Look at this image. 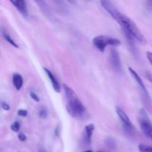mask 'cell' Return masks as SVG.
<instances>
[{
	"label": "cell",
	"mask_w": 152,
	"mask_h": 152,
	"mask_svg": "<svg viewBox=\"0 0 152 152\" xmlns=\"http://www.w3.org/2000/svg\"><path fill=\"white\" fill-rule=\"evenodd\" d=\"M64 91L67 99L66 108L68 114L76 119H86L88 117V112L76 92L71 88L64 84Z\"/></svg>",
	"instance_id": "6da1fadb"
},
{
	"label": "cell",
	"mask_w": 152,
	"mask_h": 152,
	"mask_svg": "<svg viewBox=\"0 0 152 152\" xmlns=\"http://www.w3.org/2000/svg\"><path fill=\"white\" fill-rule=\"evenodd\" d=\"M116 21L122 27L129 40L132 41L134 39H136L141 44H146V39L145 37L140 31L137 25L130 18L121 13Z\"/></svg>",
	"instance_id": "7a4b0ae2"
},
{
	"label": "cell",
	"mask_w": 152,
	"mask_h": 152,
	"mask_svg": "<svg viewBox=\"0 0 152 152\" xmlns=\"http://www.w3.org/2000/svg\"><path fill=\"white\" fill-rule=\"evenodd\" d=\"M92 42L96 49L102 53L105 51L108 45H111L112 47H119L121 45V42L119 39L105 35L97 36L93 39Z\"/></svg>",
	"instance_id": "3957f363"
},
{
	"label": "cell",
	"mask_w": 152,
	"mask_h": 152,
	"mask_svg": "<svg viewBox=\"0 0 152 152\" xmlns=\"http://www.w3.org/2000/svg\"><path fill=\"white\" fill-rule=\"evenodd\" d=\"M138 121H139L140 127L142 133L148 139L152 140V123L146 111L144 108H141L140 110Z\"/></svg>",
	"instance_id": "277c9868"
},
{
	"label": "cell",
	"mask_w": 152,
	"mask_h": 152,
	"mask_svg": "<svg viewBox=\"0 0 152 152\" xmlns=\"http://www.w3.org/2000/svg\"><path fill=\"white\" fill-rule=\"evenodd\" d=\"M101 4H102V7H104L105 10L108 11V13L111 15L113 17V19L117 20V18L120 16L121 13L117 10V8L116 7V6L113 4L111 1H108V0H104V1H100Z\"/></svg>",
	"instance_id": "5b68a950"
},
{
	"label": "cell",
	"mask_w": 152,
	"mask_h": 152,
	"mask_svg": "<svg viewBox=\"0 0 152 152\" xmlns=\"http://www.w3.org/2000/svg\"><path fill=\"white\" fill-rule=\"evenodd\" d=\"M109 59L110 62H111L113 68L115 69L116 71H120L122 68L121 60H120V55H119L117 50H115L114 48H111V50H110Z\"/></svg>",
	"instance_id": "8992f818"
},
{
	"label": "cell",
	"mask_w": 152,
	"mask_h": 152,
	"mask_svg": "<svg viewBox=\"0 0 152 152\" xmlns=\"http://www.w3.org/2000/svg\"><path fill=\"white\" fill-rule=\"evenodd\" d=\"M116 112H117V115L119 116L120 119L121 120V121L123 122V125L126 127L129 128H133V125H132V121H131L130 118H129V116L126 114V113L119 106H116Z\"/></svg>",
	"instance_id": "52a82bcc"
},
{
	"label": "cell",
	"mask_w": 152,
	"mask_h": 152,
	"mask_svg": "<svg viewBox=\"0 0 152 152\" xmlns=\"http://www.w3.org/2000/svg\"><path fill=\"white\" fill-rule=\"evenodd\" d=\"M10 2L15 6L16 9L19 11V13L25 17L28 16V11L27 8L26 2L24 0H11Z\"/></svg>",
	"instance_id": "ba28073f"
},
{
	"label": "cell",
	"mask_w": 152,
	"mask_h": 152,
	"mask_svg": "<svg viewBox=\"0 0 152 152\" xmlns=\"http://www.w3.org/2000/svg\"><path fill=\"white\" fill-rule=\"evenodd\" d=\"M43 69H44L45 72V74H47V76L48 77L49 80H50L52 86H53V89H54L55 91L57 92V93H59L61 91V88H60V85H59L58 80H56V78L54 77V75L52 74L51 71H49L48 68H43Z\"/></svg>",
	"instance_id": "9c48e42d"
},
{
	"label": "cell",
	"mask_w": 152,
	"mask_h": 152,
	"mask_svg": "<svg viewBox=\"0 0 152 152\" xmlns=\"http://www.w3.org/2000/svg\"><path fill=\"white\" fill-rule=\"evenodd\" d=\"M129 72L131 73V74L132 75L133 78L136 80V82L137 83V84L139 85V86L140 87V88L142 89V91H143L144 93L147 95V96H148V93L146 90V88H145V85H144L143 82H142V79H141V77H140L139 74H138L137 73L136 71H135L132 68H129Z\"/></svg>",
	"instance_id": "30bf717a"
},
{
	"label": "cell",
	"mask_w": 152,
	"mask_h": 152,
	"mask_svg": "<svg viewBox=\"0 0 152 152\" xmlns=\"http://www.w3.org/2000/svg\"><path fill=\"white\" fill-rule=\"evenodd\" d=\"M94 129L95 127L93 124L88 125L85 128V141L87 145H90L91 142V137Z\"/></svg>",
	"instance_id": "8fae6325"
},
{
	"label": "cell",
	"mask_w": 152,
	"mask_h": 152,
	"mask_svg": "<svg viewBox=\"0 0 152 152\" xmlns=\"http://www.w3.org/2000/svg\"><path fill=\"white\" fill-rule=\"evenodd\" d=\"M13 83L17 91H19L23 86V79L19 74H14L13 75Z\"/></svg>",
	"instance_id": "7c38bea8"
},
{
	"label": "cell",
	"mask_w": 152,
	"mask_h": 152,
	"mask_svg": "<svg viewBox=\"0 0 152 152\" xmlns=\"http://www.w3.org/2000/svg\"><path fill=\"white\" fill-rule=\"evenodd\" d=\"M3 37H4V39H5L6 41L7 42L10 43V44L11 45H13V47L16 48H19V45H18L16 44V42H14V40H13V39H12L11 37H10V36L9 35V34H7V33H5V32L3 33Z\"/></svg>",
	"instance_id": "4fadbf2b"
},
{
	"label": "cell",
	"mask_w": 152,
	"mask_h": 152,
	"mask_svg": "<svg viewBox=\"0 0 152 152\" xmlns=\"http://www.w3.org/2000/svg\"><path fill=\"white\" fill-rule=\"evenodd\" d=\"M139 151L140 152H152V147L149 145H144V144H140Z\"/></svg>",
	"instance_id": "5bb4252c"
},
{
	"label": "cell",
	"mask_w": 152,
	"mask_h": 152,
	"mask_svg": "<svg viewBox=\"0 0 152 152\" xmlns=\"http://www.w3.org/2000/svg\"><path fill=\"white\" fill-rule=\"evenodd\" d=\"M39 116L42 119H46L48 117V110L45 108H42L40 109L39 112Z\"/></svg>",
	"instance_id": "9a60e30c"
},
{
	"label": "cell",
	"mask_w": 152,
	"mask_h": 152,
	"mask_svg": "<svg viewBox=\"0 0 152 152\" xmlns=\"http://www.w3.org/2000/svg\"><path fill=\"white\" fill-rule=\"evenodd\" d=\"M10 129L13 132H18L19 131V129H20V125H19V122H14L13 124L10 126Z\"/></svg>",
	"instance_id": "2e32d148"
},
{
	"label": "cell",
	"mask_w": 152,
	"mask_h": 152,
	"mask_svg": "<svg viewBox=\"0 0 152 152\" xmlns=\"http://www.w3.org/2000/svg\"><path fill=\"white\" fill-rule=\"evenodd\" d=\"M18 115L20 116V117H25L28 116V111H26V110H23V109H20L17 112Z\"/></svg>",
	"instance_id": "e0dca14e"
},
{
	"label": "cell",
	"mask_w": 152,
	"mask_h": 152,
	"mask_svg": "<svg viewBox=\"0 0 152 152\" xmlns=\"http://www.w3.org/2000/svg\"><path fill=\"white\" fill-rule=\"evenodd\" d=\"M30 96H31V99H32L33 100L36 101V102H39V98L38 97V96H37V95L34 92H33V91L30 92Z\"/></svg>",
	"instance_id": "ac0fdd59"
},
{
	"label": "cell",
	"mask_w": 152,
	"mask_h": 152,
	"mask_svg": "<svg viewBox=\"0 0 152 152\" xmlns=\"http://www.w3.org/2000/svg\"><path fill=\"white\" fill-rule=\"evenodd\" d=\"M18 138H19V140L21 141V142H25V141L27 140L26 135L23 133L19 134V136H18Z\"/></svg>",
	"instance_id": "d6986e66"
},
{
	"label": "cell",
	"mask_w": 152,
	"mask_h": 152,
	"mask_svg": "<svg viewBox=\"0 0 152 152\" xmlns=\"http://www.w3.org/2000/svg\"><path fill=\"white\" fill-rule=\"evenodd\" d=\"M145 77H146V78L148 79V80L152 83V74L151 73L149 72V71H146V72H145Z\"/></svg>",
	"instance_id": "ffe728a7"
},
{
	"label": "cell",
	"mask_w": 152,
	"mask_h": 152,
	"mask_svg": "<svg viewBox=\"0 0 152 152\" xmlns=\"http://www.w3.org/2000/svg\"><path fill=\"white\" fill-rule=\"evenodd\" d=\"M146 56H147V58H148V61H149L150 63L152 65V52H151V51L147 52Z\"/></svg>",
	"instance_id": "44dd1931"
},
{
	"label": "cell",
	"mask_w": 152,
	"mask_h": 152,
	"mask_svg": "<svg viewBox=\"0 0 152 152\" xmlns=\"http://www.w3.org/2000/svg\"><path fill=\"white\" fill-rule=\"evenodd\" d=\"M1 107H2L3 109L5 110V111L10 110V106H9L8 104H7L6 102H2V103H1Z\"/></svg>",
	"instance_id": "7402d4cb"
},
{
	"label": "cell",
	"mask_w": 152,
	"mask_h": 152,
	"mask_svg": "<svg viewBox=\"0 0 152 152\" xmlns=\"http://www.w3.org/2000/svg\"><path fill=\"white\" fill-rule=\"evenodd\" d=\"M55 133H56V136H59V126H57V127H56V132H55Z\"/></svg>",
	"instance_id": "603a6c76"
},
{
	"label": "cell",
	"mask_w": 152,
	"mask_h": 152,
	"mask_svg": "<svg viewBox=\"0 0 152 152\" xmlns=\"http://www.w3.org/2000/svg\"><path fill=\"white\" fill-rule=\"evenodd\" d=\"M39 152H47L45 151V150L44 149V148H41V149L39 150Z\"/></svg>",
	"instance_id": "cb8c5ba5"
},
{
	"label": "cell",
	"mask_w": 152,
	"mask_h": 152,
	"mask_svg": "<svg viewBox=\"0 0 152 152\" xmlns=\"http://www.w3.org/2000/svg\"><path fill=\"white\" fill-rule=\"evenodd\" d=\"M83 152H92V151H91V150H88V151H83Z\"/></svg>",
	"instance_id": "d4e9b609"
},
{
	"label": "cell",
	"mask_w": 152,
	"mask_h": 152,
	"mask_svg": "<svg viewBox=\"0 0 152 152\" xmlns=\"http://www.w3.org/2000/svg\"><path fill=\"white\" fill-rule=\"evenodd\" d=\"M99 152H101V151H99Z\"/></svg>",
	"instance_id": "484cf974"
}]
</instances>
